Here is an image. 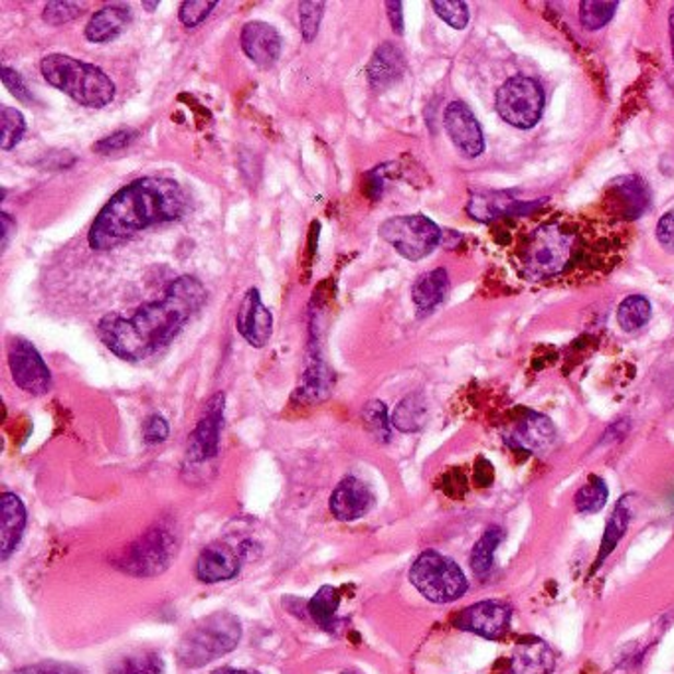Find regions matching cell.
I'll return each mask as SVG.
<instances>
[{"label":"cell","mask_w":674,"mask_h":674,"mask_svg":"<svg viewBox=\"0 0 674 674\" xmlns=\"http://www.w3.org/2000/svg\"><path fill=\"white\" fill-rule=\"evenodd\" d=\"M524 220L507 230L511 266L532 283L556 279H583L612 271L619 259L621 237L615 225L583 216L551 214Z\"/></svg>","instance_id":"6da1fadb"},{"label":"cell","mask_w":674,"mask_h":674,"mask_svg":"<svg viewBox=\"0 0 674 674\" xmlns=\"http://www.w3.org/2000/svg\"><path fill=\"white\" fill-rule=\"evenodd\" d=\"M205 303L206 287L196 277H178L159 301L139 306L133 315H105L97 323V337L115 357L141 362L168 347Z\"/></svg>","instance_id":"7a4b0ae2"},{"label":"cell","mask_w":674,"mask_h":674,"mask_svg":"<svg viewBox=\"0 0 674 674\" xmlns=\"http://www.w3.org/2000/svg\"><path fill=\"white\" fill-rule=\"evenodd\" d=\"M186 208L188 196L173 178H137L113 195L95 216L88 242L95 252H107L151 225L178 220Z\"/></svg>","instance_id":"3957f363"},{"label":"cell","mask_w":674,"mask_h":674,"mask_svg":"<svg viewBox=\"0 0 674 674\" xmlns=\"http://www.w3.org/2000/svg\"><path fill=\"white\" fill-rule=\"evenodd\" d=\"M44 80L83 107L102 109L115 100V83L102 68L68 54H50L40 63Z\"/></svg>","instance_id":"277c9868"},{"label":"cell","mask_w":674,"mask_h":674,"mask_svg":"<svg viewBox=\"0 0 674 674\" xmlns=\"http://www.w3.org/2000/svg\"><path fill=\"white\" fill-rule=\"evenodd\" d=\"M242 641V624L234 613L216 612L184 634L176 659L186 669H202L232 653Z\"/></svg>","instance_id":"5b68a950"},{"label":"cell","mask_w":674,"mask_h":674,"mask_svg":"<svg viewBox=\"0 0 674 674\" xmlns=\"http://www.w3.org/2000/svg\"><path fill=\"white\" fill-rule=\"evenodd\" d=\"M409 582L431 603L457 602L469 592V580L460 563L435 550L419 554L409 568Z\"/></svg>","instance_id":"8992f818"},{"label":"cell","mask_w":674,"mask_h":674,"mask_svg":"<svg viewBox=\"0 0 674 674\" xmlns=\"http://www.w3.org/2000/svg\"><path fill=\"white\" fill-rule=\"evenodd\" d=\"M440 225L423 214L394 216L380 225V237L409 262L428 257L441 244Z\"/></svg>","instance_id":"52a82bcc"},{"label":"cell","mask_w":674,"mask_h":674,"mask_svg":"<svg viewBox=\"0 0 674 674\" xmlns=\"http://www.w3.org/2000/svg\"><path fill=\"white\" fill-rule=\"evenodd\" d=\"M178 550V536L173 528L164 524H154L151 531L133 542V546L127 550L119 568L123 572L151 578L159 576L173 563L174 556Z\"/></svg>","instance_id":"ba28073f"},{"label":"cell","mask_w":674,"mask_h":674,"mask_svg":"<svg viewBox=\"0 0 674 674\" xmlns=\"http://www.w3.org/2000/svg\"><path fill=\"white\" fill-rule=\"evenodd\" d=\"M495 103L502 121L516 129H532L544 112V92L528 75H514L502 83Z\"/></svg>","instance_id":"9c48e42d"},{"label":"cell","mask_w":674,"mask_h":674,"mask_svg":"<svg viewBox=\"0 0 674 674\" xmlns=\"http://www.w3.org/2000/svg\"><path fill=\"white\" fill-rule=\"evenodd\" d=\"M9 367L19 388L32 396H44L51 390V372L40 352L26 338H12L9 347Z\"/></svg>","instance_id":"30bf717a"},{"label":"cell","mask_w":674,"mask_h":674,"mask_svg":"<svg viewBox=\"0 0 674 674\" xmlns=\"http://www.w3.org/2000/svg\"><path fill=\"white\" fill-rule=\"evenodd\" d=\"M511 619L512 607L509 603L485 600V602L473 603L463 612L457 613L453 625L461 631L479 635L489 641H499L509 634Z\"/></svg>","instance_id":"8fae6325"},{"label":"cell","mask_w":674,"mask_h":674,"mask_svg":"<svg viewBox=\"0 0 674 674\" xmlns=\"http://www.w3.org/2000/svg\"><path fill=\"white\" fill-rule=\"evenodd\" d=\"M605 205L613 218L631 222L649 210L651 190L641 176L627 174L613 178L605 190Z\"/></svg>","instance_id":"7c38bea8"},{"label":"cell","mask_w":674,"mask_h":674,"mask_svg":"<svg viewBox=\"0 0 674 674\" xmlns=\"http://www.w3.org/2000/svg\"><path fill=\"white\" fill-rule=\"evenodd\" d=\"M542 205H544V198L531 205V202H522L509 190H483V193L470 195L467 212L473 220L490 224L501 218H514V216L522 218V216L534 214Z\"/></svg>","instance_id":"4fadbf2b"},{"label":"cell","mask_w":674,"mask_h":674,"mask_svg":"<svg viewBox=\"0 0 674 674\" xmlns=\"http://www.w3.org/2000/svg\"><path fill=\"white\" fill-rule=\"evenodd\" d=\"M443 125L451 143L463 156L477 159L485 153V135L467 103L451 102L443 113Z\"/></svg>","instance_id":"5bb4252c"},{"label":"cell","mask_w":674,"mask_h":674,"mask_svg":"<svg viewBox=\"0 0 674 674\" xmlns=\"http://www.w3.org/2000/svg\"><path fill=\"white\" fill-rule=\"evenodd\" d=\"M225 396L220 392L206 404L205 414L198 421L190 443H188V455L195 461H208L218 455L220 450V433L224 426Z\"/></svg>","instance_id":"9a60e30c"},{"label":"cell","mask_w":674,"mask_h":674,"mask_svg":"<svg viewBox=\"0 0 674 674\" xmlns=\"http://www.w3.org/2000/svg\"><path fill=\"white\" fill-rule=\"evenodd\" d=\"M235 327L252 347L262 348L269 342V338L274 335V315L264 305L257 289H249L242 299V305L237 309L235 317Z\"/></svg>","instance_id":"2e32d148"},{"label":"cell","mask_w":674,"mask_h":674,"mask_svg":"<svg viewBox=\"0 0 674 674\" xmlns=\"http://www.w3.org/2000/svg\"><path fill=\"white\" fill-rule=\"evenodd\" d=\"M374 504V495L367 483L357 477H345L333 490L328 509L340 522H355L367 516Z\"/></svg>","instance_id":"e0dca14e"},{"label":"cell","mask_w":674,"mask_h":674,"mask_svg":"<svg viewBox=\"0 0 674 674\" xmlns=\"http://www.w3.org/2000/svg\"><path fill=\"white\" fill-rule=\"evenodd\" d=\"M504 440L509 441L512 450L528 451V453H546L556 441V428L551 423L550 418L536 414V411H526L514 428L507 433Z\"/></svg>","instance_id":"ac0fdd59"},{"label":"cell","mask_w":674,"mask_h":674,"mask_svg":"<svg viewBox=\"0 0 674 674\" xmlns=\"http://www.w3.org/2000/svg\"><path fill=\"white\" fill-rule=\"evenodd\" d=\"M242 50L259 68H271L283 50V38L276 26L267 22H247L242 28Z\"/></svg>","instance_id":"d6986e66"},{"label":"cell","mask_w":674,"mask_h":674,"mask_svg":"<svg viewBox=\"0 0 674 674\" xmlns=\"http://www.w3.org/2000/svg\"><path fill=\"white\" fill-rule=\"evenodd\" d=\"M240 554L222 542H214L200 551L196 562V578L205 583H220L232 580L240 572Z\"/></svg>","instance_id":"ffe728a7"},{"label":"cell","mask_w":674,"mask_h":674,"mask_svg":"<svg viewBox=\"0 0 674 674\" xmlns=\"http://www.w3.org/2000/svg\"><path fill=\"white\" fill-rule=\"evenodd\" d=\"M0 556L2 560H9L12 551L21 546L26 528V509L16 495L4 492L0 499Z\"/></svg>","instance_id":"44dd1931"},{"label":"cell","mask_w":674,"mask_h":674,"mask_svg":"<svg viewBox=\"0 0 674 674\" xmlns=\"http://www.w3.org/2000/svg\"><path fill=\"white\" fill-rule=\"evenodd\" d=\"M404 72H406L404 54L396 44L384 42L376 48L372 60L368 63V82L374 90H386L399 82Z\"/></svg>","instance_id":"7402d4cb"},{"label":"cell","mask_w":674,"mask_h":674,"mask_svg":"<svg viewBox=\"0 0 674 674\" xmlns=\"http://www.w3.org/2000/svg\"><path fill=\"white\" fill-rule=\"evenodd\" d=\"M131 22V9L127 4H107L95 12L85 26V38L93 44H107L125 32Z\"/></svg>","instance_id":"603a6c76"},{"label":"cell","mask_w":674,"mask_h":674,"mask_svg":"<svg viewBox=\"0 0 674 674\" xmlns=\"http://www.w3.org/2000/svg\"><path fill=\"white\" fill-rule=\"evenodd\" d=\"M554 653L550 647L541 639H526L519 644L512 654V674H551L554 671Z\"/></svg>","instance_id":"cb8c5ba5"},{"label":"cell","mask_w":674,"mask_h":674,"mask_svg":"<svg viewBox=\"0 0 674 674\" xmlns=\"http://www.w3.org/2000/svg\"><path fill=\"white\" fill-rule=\"evenodd\" d=\"M450 291V276L445 269H431L428 274H421L411 287V299L418 306L421 315H428L435 306L443 303V299Z\"/></svg>","instance_id":"d4e9b609"},{"label":"cell","mask_w":674,"mask_h":674,"mask_svg":"<svg viewBox=\"0 0 674 674\" xmlns=\"http://www.w3.org/2000/svg\"><path fill=\"white\" fill-rule=\"evenodd\" d=\"M631 501H634V497H631V495H625V497H621V499L617 501V504H615L612 516H609V521L605 524V532H603L602 546H600L597 566H595V568H600V566L612 556L613 550L617 548V544L621 542L625 532L629 528L631 516H634Z\"/></svg>","instance_id":"484cf974"},{"label":"cell","mask_w":674,"mask_h":674,"mask_svg":"<svg viewBox=\"0 0 674 674\" xmlns=\"http://www.w3.org/2000/svg\"><path fill=\"white\" fill-rule=\"evenodd\" d=\"M502 538H504V531L501 526L490 524L470 551V570L479 580L489 578L492 563H495V551L501 546Z\"/></svg>","instance_id":"4316f807"},{"label":"cell","mask_w":674,"mask_h":674,"mask_svg":"<svg viewBox=\"0 0 674 674\" xmlns=\"http://www.w3.org/2000/svg\"><path fill=\"white\" fill-rule=\"evenodd\" d=\"M428 421V402L421 392H414L399 402L392 414V426L404 433H416Z\"/></svg>","instance_id":"83f0119b"},{"label":"cell","mask_w":674,"mask_h":674,"mask_svg":"<svg viewBox=\"0 0 674 674\" xmlns=\"http://www.w3.org/2000/svg\"><path fill=\"white\" fill-rule=\"evenodd\" d=\"M338 605H340V592L333 585H325L309 602V615L313 617V621L318 627H323L325 631L333 634L338 624Z\"/></svg>","instance_id":"f1b7e54d"},{"label":"cell","mask_w":674,"mask_h":674,"mask_svg":"<svg viewBox=\"0 0 674 674\" xmlns=\"http://www.w3.org/2000/svg\"><path fill=\"white\" fill-rule=\"evenodd\" d=\"M653 309L649 299L643 295L627 297L617 309V323L625 333H637L651 321Z\"/></svg>","instance_id":"f546056e"},{"label":"cell","mask_w":674,"mask_h":674,"mask_svg":"<svg viewBox=\"0 0 674 674\" xmlns=\"http://www.w3.org/2000/svg\"><path fill=\"white\" fill-rule=\"evenodd\" d=\"M609 499V487L597 475H592L582 489L576 492V511L582 514H595L602 511Z\"/></svg>","instance_id":"4dcf8cb0"},{"label":"cell","mask_w":674,"mask_h":674,"mask_svg":"<svg viewBox=\"0 0 674 674\" xmlns=\"http://www.w3.org/2000/svg\"><path fill=\"white\" fill-rule=\"evenodd\" d=\"M163 656L159 653L127 654L109 666V674H163Z\"/></svg>","instance_id":"1f68e13d"},{"label":"cell","mask_w":674,"mask_h":674,"mask_svg":"<svg viewBox=\"0 0 674 674\" xmlns=\"http://www.w3.org/2000/svg\"><path fill=\"white\" fill-rule=\"evenodd\" d=\"M24 133H26L24 115L14 107L2 105L0 107V147H2V151L14 149L16 144L21 143Z\"/></svg>","instance_id":"d6a6232c"},{"label":"cell","mask_w":674,"mask_h":674,"mask_svg":"<svg viewBox=\"0 0 674 674\" xmlns=\"http://www.w3.org/2000/svg\"><path fill=\"white\" fill-rule=\"evenodd\" d=\"M362 419H364L368 431L376 440L388 443L390 438H392V418H388V408H386L384 402H380V399L368 402L362 409Z\"/></svg>","instance_id":"836d02e7"},{"label":"cell","mask_w":674,"mask_h":674,"mask_svg":"<svg viewBox=\"0 0 674 674\" xmlns=\"http://www.w3.org/2000/svg\"><path fill=\"white\" fill-rule=\"evenodd\" d=\"M619 2H600V0H583L580 4V21L585 31H600L612 21Z\"/></svg>","instance_id":"e575fe53"},{"label":"cell","mask_w":674,"mask_h":674,"mask_svg":"<svg viewBox=\"0 0 674 674\" xmlns=\"http://www.w3.org/2000/svg\"><path fill=\"white\" fill-rule=\"evenodd\" d=\"M333 374L327 367L323 364H315L313 368L306 370L305 380H303V386L299 388V394L305 396L309 399H323L330 392L333 386Z\"/></svg>","instance_id":"d590c367"},{"label":"cell","mask_w":674,"mask_h":674,"mask_svg":"<svg viewBox=\"0 0 674 674\" xmlns=\"http://www.w3.org/2000/svg\"><path fill=\"white\" fill-rule=\"evenodd\" d=\"M433 11L441 21L450 24L455 31H463L469 24V7L463 0H435L431 2Z\"/></svg>","instance_id":"8d00e7d4"},{"label":"cell","mask_w":674,"mask_h":674,"mask_svg":"<svg viewBox=\"0 0 674 674\" xmlns=\"http://www.w3.org/2000/svg\"><path fill=\"white\" fill-rule=\"evenodd\" d=\"M323 14H325V2L321 0L299 4V24H301V34L305 42H313L317 38Z\"/></svg>","instance_id":"74e56055"},{"label":"cell","mask_w":674,"mask_h":674,"mask_svg":"<svg viewBox=\"0 0 674 674\" xmlns=\"http://www.w3.org/2000/svg\"><path fill=\"white\" fill-rule=\"evenodd\" d=\"M83 14V9L80 4H75V2H68V0H56V2H48L46 7H44V12H42V19L44 22H48L50 26H61V24H66V22L75 21V19H80Z\"/></svg>","instance_id":"f35d334b"},{"label":"cell","mask_w":674,"mask_h":674,"mask_svg":"<svg viewBox=\"0 0 674 674\" xmlns=\"http://www.w3.org/2000/svg\"><path fill=\"white\" fill-rule=\"evenodd\" d=\"M216 0H186L181 4V11H178V19L183 22L184 26L188 28H195L198 24L210 16V12L216 9Z\"/></svg>","instance_id":"ab89813d"},{"label":"cell","mask_w":674,"mask_h":674,"mask_svg":"<svg viewBox=\"0 0 674 674\" xmlns=\"http://www.w3.org/2000/svg\"><path fill=\"white\" fill-rule=\"evenodd\" d=\"M135 139H137V131H133V129H121V131H115V133L93 144V151L100 154L117 153V151L127 149L129 144L133 143Z\"/></svg>","instance_id":"60d3db41"},{"label":"cell","mask_w":674,"mask_h":674,"mask_svg":"<svg viewBox=\"0 0 674 674\" xmlns=\"http://www.w3.org/2000/svg\"><path fill=\"white\" fill-rule=\"evenodd\" d=\"M0 75H2V83L7 85V90H9L19 102H34V95H32L31 90H28V85L22 80L21 73L16 72V70H12L9 66H2V68H0Z\"/></svg>","instance_id":"b9f144b4"},{"label":"cell","mask_w":674,"mask_h":674,"mask_svg":"<svg viewBox=\"0 0 674 674\" xmlns=\"http://www.w3.org/2000/svg\"><path fill=\"white\" fill-rule=\"evenodd\" d=\"M168 423H166V419L163 416H159V414H153L151 418L144 421L143 428V438L147 443H163L166 438H168Z\"/></svg>","instance_id":"7bdbcfd3"},{"label":"cell","mask_w":674,"mask_h":674,"mask_svg":"<svg viewBox=\"0 0 674 674\" xmlns=\"http://www.w3.org/2000/svg\"><path fill=\"white\" fill-rule=\"evenodd\" d=\"M656 240H659V244L664 252L674 254V208L669 210L666 214L661 216V220L656 224Z\"/></svg>","instance_id":"ee69618b"},{"label":"cell","mask_w":674,"mask_h":674,"mask_svg":"<svg viewBox=\"0 0 674 674\" xmlns=\"http://www.w3.org/2000/svg\"><path fill=\"white\" fill-rule=\"evenodd\" d=\"M386 9H388L390 24H392V31L396 32L398 36L404 34V4L399 0H390L386 2Z\"/></svg>","instance_id":"f6af8a7d"},{"label":"cell","mask_w":674,"mask_h":674,"mask_svg":"<svg viewBox=\"0 0 674 674\" xmlns=\"http://www.w3.org/2000/svg\"><path fill=\"white\" fill-rule=\"evenodd\" d=\"M627 429H629V421H617V423H613L612 428L605 431V435H603V440L600 441V445L603 443H615V441L624 440L625 435H627Z\"/></svg>","instance_id":"bcb514c9"},{"label":"cell","mask_w":674,"mask_h":674,"mask_svg":"<svg viewBox=\"0 0 674 674\" xmlns=\"http://www.w3.org/2000/svg\"><path fill=\"white\" fill-rule=\"evenodd\" d=\"M46 674H88L82 666L68 663H42Z\"/></svg>","instance_id":"7dc6e473"},{"label":"cell","mask_w":674,"mask_h":674,"mask_svg":"<svg viewBox=\"0 0 674 674\" xmlns=\"http://www.w3.org/2000/svg\"><path fill=\"white\" fill-rule=\"evenodd\" d=\"M0 222H2V249H7V245L11 242V235L16 232V222L7 212L0 214Z\"/></svg>","instance_id":"c3c4849f"},{"label":"cell","mask_w":674,"mask_h":674,"mask_svg":"<svg viewBox=\"0 0 674 674\" xmlns=\"http://www.w3.org/2000/svg\"><path fill=\"white\" fill-rule=\"evenodd\" d=\"M11 674H46V671H44V664H34V666H22V669H16V671H12Z\"/></svg>","instance_id":"681fc988"},{"label":"cell","mask_w":674,"mask_h":674,"mask_svg":"<svg viewBox=\"0 0 674 674\" xmlns=\"http://www.w3.org/2000/svg\"><path fill=\"white\" fill-rule=\"evenodd\" d=\"M212 674H262L257 671H245V669H218Z\"/></svg>","instance_id":"f907efd6"},{"label":"cell","mask_w":674,"mask_h":674,"mask_svg":"<svg viewBox=\"0 0 674 674\" xmlns=\"http://www.w3.org/2000/svg\"><path fill=\"white\" fill-rule=\"evenodd\" d=\"M669 26H671V50H673L674 60V11L671 12V19H669Z\"/></svg>","instance_id":"816d5d0a"},{"label":"cell","mask_w":674,"mask_h":674,"mask_svg":"<svg viewBox=\"0 0 674 674\" xmlns=\"http://www.w3.org/2000/svg\"><path fill=\"white\" fill-rule=\"evenodd\" d=\"M143 9L149 12H153L154 9H159V2H143Z\"/></svg>","instance_id":"f5cc1de1"},{"label":"cell","mask_w":674,"mask_h":674,"mask_svg":"<svg viewBox=\"0 0 674 674\" xmlns=\"http://www.w3.org/2000/svg\"><path fill=\"white\" fill-rule=\"evenodd\" d=\"M345 674H348V673H345Z\"/></svg>","instance_id":"db71d44e"}]
</instances>
